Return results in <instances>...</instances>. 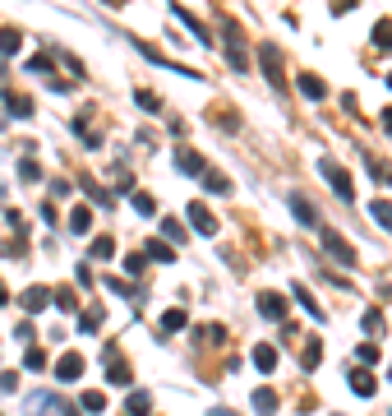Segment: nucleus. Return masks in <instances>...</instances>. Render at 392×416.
I'll return each mask as SVG.
<instances>
[{
    "mask_svg": "<svg viewBox=\"0 0 392 416\" xmlns=\"http://www.w3.org/2000/svg\"><path fill=\"white\" fill-rule=\"evenodd\" d=\"M23 370H32V375H37V370H46V352H42V347H28V356H23Z\"/></svg>",
    "mask_w": 392,
    "mask_h": 416,
    "instance_id": "32",
    "label": "nucleus"
},
{
    "mask_svg": "<svg viewBox=\"0 0 392 416\" xmlns=\"http://www.w3.org/2000/svg\"><path fill=\"white\" fill-rule=\"evenodd\" d=\"M102 370H106V384H116V388L134 384V370L121 361V352H102Z\"/></svg>",
    "mask_w": 392,
    "mask_h": 416,
    "instance_id": "2",
    "label": "nucleus"
},
{
    "mask_svg": "<svg viewBox=\"0 0 392 416\" xmlns=\"http://www.w3.org/2000/svg\"><path fill=\"white\" fill-rule=\"evenodd\" d=\"M19 46H23V37H19L14 28H0V56H14Z\"/></svg>",
    "mask_w": 392,
    "mask_h": 416,
    "instance_id": "25",
    "label": "nucleus"
},
{
    "mask_svg": "<svg viewBox=\"0 0 392 416\" xmlns=\"http://www.w3.org/2000/svg\"><path fill=\"white\" fill-rule=\"evenodd\" d=\"M19 176H23V181H42V167H37V162H32V157H23V162H19Z\"/></svg>",
    "mask_w": 392,
    "mask_h": 416,
    "instance_id": "35",
    "label": "nucleus"
},
{
    "mask_svg": "<svg viewBox=\"0 0 392 416\" xmlns=\"http://www.w3.org/2000/svg\"><path fill=\"white\" fill-rule=\"evenodd\" d=\"M143 259H157V264H171L176 259V250L166 246L162 236H157V241H148V246H143Z\"/></svg>",
    "mask_w": 392,
    "mask_h": 416,
    "instance_id": "13",
    "label": "nucleus"
},
{
    "mask_svg": "<svg viewBox=\"0 0 392 416\" xmlns=\"http://www.w3.org/2000/svg\"><path fill=\"white\" fill-rule=\"evenodd\" d=\"M185 213H189V227H194L198 236H217V217H212L208 208H203V204H189Z\"/></svg>",
    "mask_w": 392,
    "mask_h": 416,
    "instance_id": "6",
    "label": "nucleus"
},
{
    "mask_svg": "<svg viewBox=\"0 0 392 416\" xmlns=\"http://www.w3.org/2000/svg\"><path fill=\"white\" fill-rule=\"evenodd\" d=\"M364 333H369V338L383 333V310H364Z\"/></svg>",
    "mask_w": 392,
    "mask_h": 416,
    "instance_id": "31",
    "label": "nucleus"
},
{
    "mask_svg": "<svg viewBox=\"0 0 392 416\" xmlns=\"http://www.w3.org/2000/svg\"><path fill=\"white\" fill-rule=\"evenodd\" d=\"M198 181H203V190H212V195H231V181L227 176H222V171H203V176H198Z\"/></svg>",
    "mask_w": 392,
    "mask_h": 416,
    "instance_id": "15",
    "label": "nucleus"
},
{
    "mask_svg": "<svg viewBox=\"0 0 392 416\" xmlns=\"http://www.w3.org/2000/svg\"><path fill=\"white\" fill-rule=\"evenodd\" d=\"M88 255H92V259H111V255H116V241H111V236H97V241H92V250H88Z\"/></svg>",
    "mask_w": 392,
    "mask_h": 416,
    "instance_id": "26",
    "label": "nucleus"
},
{
    "mask_svg": "<svg viewBox=\"0 0 392 416\" xmlns=\"http://www.w3.org/2000/svg\"><path fill=\"white\" fill-rule=\"evenodd\" d=\"M323 250H328L332 264H342V268H355V250H351V241L342 236V231H323Z\"/></svg>",
    "mask_w": 392,
    "mask_h": 416,
    "instance_id": "1",
    "label": "nucleus"
},
{
    "mask_svg": "<svg viewBox=\"0 0 392 416\" xmlns=\"http://www.w3.org/2000/svg\"><path fill=\"white\" fill-rule=\"evenodd\" d=\"M351 388H355V393H360V398H374V375H369V370H351Z\"/></svg>",
    "mask_w": 392,
    "mask_h": 416,
    "instance_id": "14",
    "label": "nucleus"
},
{
    "mask_svg": "<svg viewBox=\"0 0 392 416\" xmlns=\"http://www.w3.org/2000/svg\"><path fill=\"white\" fill-rule=\"evenodd\" d=\"M291 292H296V301H300V306L309 310L314 319H328V315H323V306H318V301H314V296H309V292H305V287H291Z\"/></svg>",
    "mask_w": 392,
    "mask_h": 416,
    "instance_id": "28",
    "label": "nucleus"
},
{
    "mask_svg": "<svg viewBox=\"0 0 392 416\" xmlns=\"http://www.w3.org/2000/svg\"><path fill=\"white\" fill-rule=\"evenodd\" d=\"M388 88H392V75H388Z\"/></svg>",
    "mask_w": 392,
    "mask_h": 416,
    "instance_id": "51",
    "label": "nucleus"
},
{
    "mask_svg": "<svg viewBox=\"0 0 392 416\" xmlns=\"http://www.w3.org/2000/svg\"><path fill=\"white\" fill-rule=\"evenodd\" d=\"M318 366V342H309V347H305V370H314Z\"/></svg>",
    "mask_w": 392,
    "mask_h": 416,
    "instance_id": "44",
    "label": "nucleus"
},
{
    "mask_svg": "<svg viewBox=\"0 0 392 416\" xmlns=\"http://www.w3.org/2000/svg\"><path fill=\"white\" fill-rule=\"evenodd\" d=\"M296 83H300V92H305V97H314V102H318V97H323V92H328V88H323V79H318V75H300V79H296Z\"/></svg>",
    "mask_w": 392,
    "mask_h": 416,
    "instance_id": "21",
    "label": "nucleus"
},
{
    "mask_svg": "<svg viewBox=\"0 0 392 416\" xmlns=\"http://www.w3.org/2000/svg\"><path fill=\"white\" fill-rule=\"evenodd\" d=\"M374 46L378 51H392V19H378L374 23Z\"/></svg>",
    "mask_w": 392,
    "mask_h": 416,
    "instance_id": "22",
    "label": "nucleus"
},
{
    "mask_svg": "<svg viewBox=\"0 0 392 416\" xmlns=\"http://www.w3.org/2000/svg\"><path fill=\"white\" fill-rule=\"evenodd\" d=\"M83 190H88V199L97 204V208H106V213H111V195H106L102 185H92V181H83Z\"/></svg>",
    "mask_w": 392,
    "mask_h": 416,
    "instance_id": "30",
    "label": "nucleus"
},
{
    "mask_svg": "<svg viewBox=\"0 0 392 416\" xmlns=\"http://www.w3.org/2000/svg\"><path fill=\"white\" fill-rule=\"evenodd\" d=\"M258 315H263V319H282V315H287V296L282 292H263L258 296Z\"/></svg>",
    "mask_w": 392,
    "mask_h": 416,
    "instance_id": "8",
    "label": "nucleus"
},
{
    "mask_svg": "<svg viewBox=\"0 0 392 416\" xmlns=\"http://www.w3.org/2000/svg\"><path fill=\"white\" fill-rule=\"evenodd\" d=\"M291 213H296L300 227H318V208L309 204V195H300V190H291Z\"/></svg>",
    "mask_w": 392,
    "mask_h": 416,
    "instance_id": "5",
    "label": "nucleus"
},
{
    "mask_svg": "<svg viewBox=\"0 0 392 416\" xmlns=\"http://www.w3.org/2000/svg\"><path fill=\"white\" fill-rule=\"evenodd\" d=\"M258 61H263V75H268L272 88H287V75H282V51H277V46L263 42V46H258Z\"/></svg>",
    "mask_w": 392,
    "mask_h": 416,
    "instance_id": "3",
    "label": "nucleus"
},
{
    "mask_svg": "<svg viewBox=\"0 0 392 416\" xmlns=\"http://www.w3.org/2000/svg\"><path fill=\"white\" fill-rule=\"evenodd\" d=\"M23 70H28V75H51V61H46V56H28Z\"/></svg>",
    "mask_w": 392,
    "mask_h": 416,
    "instance_id": "37",
    "label": "nucleus"
},
{
    "mask_svg": "<svg viewBox=\"0 0 392 416\" xmlns=\"http://www.w3.org/2000/svg\"><path fill=\"white\" fill-rule=\"evenodd\" d=\"M162 241H166L171 250H176V246H185V227L176 222V217H166V222H162Z\"/></svg>",
    "mask_w": 392,
    "mask_h": 416,
    "instance_id": "16",
    "label": "nucleus"
},
{
    "mask_svg": "<svg viewBox=\"0 0 392 416\" xmlns=\"http://www.w3.org/2000/svg\"><path fill=\"white\" fill-rule=\"evenodd\" d=\"M14 388H19V375L14 370H5V375H0V393H14Z\"/></svg>",
    "mask_w": 392,
    "mask_h": 416,
    "instance_id": "41",
    "label": "nucleus"
},
{
    "mask_svg": "<svg viewBox=\"0 0 392 416\" xmlns=\"http://www.w3.org/2000/svg\"><path fill=\"white\" fill-rule=\"evenodd\" d=\"M134 102H138L143 111H148V116H157V111H162V97H157L152 88H138V92H134Z\"/></svg>",
    "mask_w": 392,
    "mask_h": 416,
    "instance_id": "23",
    "label": "nucleus"
},
{
    "mask_svg": "<svg viewBox=\"0 0 392 416\" xmlns=\"http://www.w3.org/2000/svg\"><path fill=\"white\" fill-rule=\"evenodd\" d=\"M130 204H134V213H143V217H152V213H157L152 195H143V190H130Z\"/></svg>",
    "mask_w": 392,
    "mask_h": 416,
    "instance_id": "24",
    "label": "nucleus"
},
{
    "mask_svg": "<svg viewBox=\"0 0 392 416\" xmlns=\"http://www.w3.org/2000/svg\"><path fill=\"white\" fill-rule=\"evenodd\" d=\"M369 213H374L378 227H392V204L388 199H374V204H369Z\"/></svg>",
    "mask_w": 392,
    "mask_h": 416,
    "instance_id": "29",
    "label": "nucleus"
},
{
    "mask_svg": "<svg viewBox=\"0 0 392 416\" xmlns=\"http://www.w3.org/2000/svg\"><path fill=\"white\" fill-rule=\"evenodd\" d=\"M51 301H56V306H61V310H74V292H56V296H51Z\"/></svg>",
    "mask_w": 392,
    "mask_h": 416,
    "instance_id": "45",
    "label": "nucleus"
},
{
    "mask_svg": "<svg viewBox=\"0 0 392 416\" xmlns=\"http://www.w3.org/2000/svg\"><path fill=\"white\" fill-rule=\"evenodd\" d=\"M5 107H10L14 121H28L32 116V97H23V92H5Z\"/></svg>",
    "mask_w": 392,
    "mask_h": 416,
    "instance_id": "11",
    "label": "nucleus"
},
{
    "mask_svg": "<svg viewBox=\"0 0 392 416\" xmlns=\"http://www.w3.org/2000/svg\"><path fill=\"white\" fill-rule=\"evenodd\" d=\"M347 10H355V0H332V14H347Z\"/></svg>",
    "mask_w": 392,
    "mask_h": 416,
    "instance_id": "47",
    "label": "nucleus"
},
{
    "mask_svg": "<svg viewBox=\"0 0 392 416\" xmlns=\"http://www.w3.org/2000/svg\"><path fill=\"white\" fill-rule=\"evenodd\" d=\"M203 342H227V328L222 324H203Z\"/></svg>",
    "mask_w": 392,
    "mask_h": 416,
    "instance_id": "39",
    "label": "nucleus"
},
{
    "mask_svg": "<svg viewBox=\"0 0 392 416\" xmlns=\"http://www.w3.org/2000/svg\"><path fill=\"white\" fill-rule=\"evenodd\" d=\"M97 324H102V310H97V306H92V310H83L79 328H83V333H97Z\"/></svg>",
    "mask_w": 392,
    "mask_h": 416,
    "instance_id": "34",
    "label": "nucleus"
},
{
    "mask_svg": "<svg viewBox=\"0 0 392 416\" xmlns=\"http://www.w3.org/2000/svg\"><path fill=\"white\" fill-rule=\"evenodd\" d=\"M5 301H10V292H5V282H0V306H5Z\"/></svg>",
    "mask_w": 392,
    "mask_h": 416,
    "instance_id": "49",
    "label": "nucleus"
},
{
    "mask_svg": "<svg viewBox=\"0 0 392 416\" xmlns=\"http://www.w3.org/2000/svg\"><path fill=\"white\" fill-rule=\"evenodd\" d=\"M19 306L28 310V315H37V310H46V306H51V292H46V287H28V292L19 296Z\"/></svg>",
    "mask_w": 392,
    "mask_h": 416,
    "instance_id": "9",
    "label": "nucleus"
},
{
    "mask_svg": "<svg viewBox=\"0 0 392 416\" xmlns=\"http://www.w3.org/2000/svg\"><path fill=\"white\" fill-rule=\"evenodd\" d=\"M383 130H388V135H392V107L383 111Z\"/></svg>",
    "mask_w": 392,
    "mask_h": 416,
    "instance_id": "48",
    "label": "nucleus"
},
{
    "mask_svg": "<svg viewBox=\"0 0 392 416\" xmlns=\"http://www.w3.org/2000/svg\"><path fill=\"white\" fill-rule=\"evenodd\" d=\"M148 407H152V398L134 388V393H130V402H125V416H148Z\"/></svg>",
    "mask_w": 392,
    "mask_h": 416,
    "instance_id": "18",
    "label": "nucleus"
},
{
    "mask_svg": "<svg viewBox=\"0 0 392 416\" xmlns=\"http://www.w3.org/2000/svg\"><path fill=\"white\" fill-rule=\"evenodd\" d=\"M185 324H189V319H185V310H166V315H162V333H180Z\"/></svg>",
    "mask_w": 392,
    "mask_h": 416,
    "instance_id": "27",
    "label": "nucleus"
},
{
    "mask_svg": "<svg viewBox=\"0 0 392 416\" xmlns=\"http://www.w3.org/2000/svg\"><path fill=\"white\" fill-rule=\"evenodd\" d=\"M125 273L134 277V273H143V250H138V255H130V259H125Z\"/></svg>",
    "mask_w": 392,
    "mask_h": 416,
    "instance_id": "42",
    "label": "nucleus"
},
{
    "mask_svg": "<svg viewBox=\"0 0 392 416\" xmlns=\"http://www.w3.org/2000/svg\"><path fill=\"white\" fill-rule=\"evenodd\" d=\"M254 370L272 375V370H277V347H268V342H258V347H254Z\"/></svg>",
    "mask_w": 392,
    "mask_h": 416,
    "instance_id": "12",
    "label": "nucleus"
},
{
    "mask_svg": "<svg viewBox=\"0 0 392 416\" xmlns=\"http://www.w3.org/2000/svg\"><path fill=\"white\" fill-rule=\"evenodd\" d=\"M360 361H364V366H374V361H378V347H374V342H364V347H360Z\"/></svg>",
    "mask_w": 392,
    "mask_h": 416,
    "instance_id": "43",
    "label": "nucleus"
},
{
    "mask_svg": "<svg viewBox=\"0 0 392 416\" xmlns=\"http://www.w3.org/2000/svg\"><path fill=\"white\" fill-rule=\"evenodd\" d=\"M23 250H28V241H23V236H14V241H5V246H0V255H10V259H23Z\"/></svg>",
    "mask_w": 392,
    "mask_h": 416,
    "instance_id": "33",
    "label": "nucleus"
},
{
    "mask_svg": "<svg viewBox=\"0 0 392 416\" xmlns=\"http://www.w3.org/2000/svg\"><path fill=\"white\" fill-rule=\"evenodd\" d=\"M176 19H180V23H185V28H189V32H194V37H198V42H212V32H203V23H198V19H194V14H189V10H180V5H176Z\"/></svg>",
    "mask_w": 392,
    "mask_h": 416,
    "instance_id": "17",
    "label": "nucleus"
},
{
    "mask_svg": "<svg viewBox=\"0 0 392 416\" xmlns=\"http://www.w3.org/2000/svg\"><path fill=\"white\" fill-rule=\"evenodd\" d=\"M42 222H46V227H56V222H61V217H56V204H42Z\"/></svg>",
    "mask_w": 392,
    "mask_h": 416,
    "instance_id": "46",
    "label": "nucleus"
},
{
    "mask_svg": "<svg viewBox=\"0 0 392 416\" xmlns=\"http://www.w3.org/2000/svg\"><path fill=\"white\" fill-rule=\"evenodd\" d=\"M79 375H83V356H79V352H65L61 361H56V379H61V384H74Z\"/></svg>",
    "mask_w": 392,
    "mask_h": 416,
    "instance_id": "7",
    "label": "nucleus"
},
{
    "mask_svg": "<svg viewBox=\"0 0 392 416\" xmlns=\"http://www.w3.org/2000/svg\"><path fill=\"white\" fill-rule=\"evenodd\" d=\"M0 130H5V116H0Z\"/></svg>",
    "mask_w": 392,
    "mask_h": 416,
    "instance_id": "50",
    "label": "nucleus"
},
{
    "mask_svg": "<svg viewBox=\"0 0 392 416\" xmlns=\"http://www.w3.org/2000/svg\"><path fill=\"white\" fill-rule=\"evenodd\" d=\"M79 402H83V412H106V398H102V393H83Z\"/></svg>",
    "mask_w": 392,
    "mask_h": 416,
    "instance_id": "38",
    "label": "nucleus"
},
{
    "mask_svg": "<svg viewBox=\"0 0 392 416\" xmlns=\"http://www.w3.org/2000/svg\"><path fill=\"white\" fill-rule=\"evenodd\" d=\"M318 171H323V176H328V181H332V190H337V199H355V185H351V176H347V171H342V167H337V162H328V157H323V162H318Z\"/></svg>",
    "mask_w": 392,
    "mask_h": 416,
    "instance_id": "4",
    "label": "nucleus"
},
{
    "mask_svg": "<svg viewBox=\"0 0 392 416\" xmlns=\"http://www.w3.org/2000/svg\"><path fill=\"white\" fill-rule=\"evenodd\" d=\"M106 292H121V296H138L130 282H121V277H106Z\"/></svg>",
    "mask_w": 392,
    "mask_h": 416,
    "instance_id": "40",
    "label": "nucleus"
},
{
    "mask_svg": "<svg viewBox=\"0 0 392 416\" xmlns=\"http://www.w3.org/2000/svg\"><path fill=\"white\" fill-rule=\"evenodd\" d=\"M254 412L258 416H272V412H277V393H272V388H258V393H254Z\"/></svg>",
    "mask_w": 392,
    "mask_h": 416,
    "instance_id": "19",
    "label": "nucleus"
},
{
    "mask_svg": "<svg viewBox=\"0 0 392 416\" xmlns=\"http://www.w3.org/2000/svg\"><path fill=\"white\" fill-rule=\"evenodd\" d=\"M364 167L378 176V185H392V167H383V162H374V157H364Z\"/></svg>",
    "mask_w": 392,
    "mask_h": 416,
    "instance_id": "36",
    "label": "nucleus"
},
{
    "mask_svg": "<svg viewBox=\"0 0 392 416\" xmlns=\"http://www.w3.org/2000/svg\"><path fill=\"white\" fill-rule=\"evenodd\" d=\"M388 379H392V366H388Z\"/></svg>",
    "mask_w": 392,
    "mask_h": 416,
    "instance_id": "52",
    "label": "nucleus"
},
{
    "mask_svg": "<svg viewBox=\"0 0 392 416\" xmlns=\"http://www.w3.org/2000/svg\"><path fill=\"white\" fill-rule=\"evenodd\" d=\"M176 167H180L185 176H203V171H208V162H203L198 153H189V148H180V153H176Z\"/></svg>",
    "mask_w": 392,
    "mask_h": 416,
    "instance_id": "10",
    "label": "nucleus"
},
{
    "mask_svg": "<svg viewBox=\"0 0 392 416\" xmlns=\"http://www.w3.org/2000/svg\"><path fill=\"white\" fill-rule=\"evenodd\" d=\"M88 227H92V208H83V204H79L74 213H70V231H74V236H83Z\"/></svg>",
    "mask_w": 392,
    "mask_h": 416,
    "instance_id": "20",
    "label": "nucleus"
}]
</instances>
